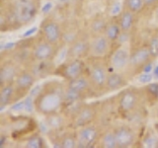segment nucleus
Masks as SVG:
<instances>
[{"mask_svg": "<svg viewBox=\"0 0 158 148\" xmlns=\"http://www.w3.org/2000/svg\"><path fill=\"white\" fill-rule=\"evenodd\" d=\"M48 122L52 127H56H56H58L59 125H61L62 120H61V117H58V116H52V117H48Z\"/></svg>", "mask_w": 158, "mask_h": 148, "instance_id": "393cba45", "label": "nucleus"}, {"mask_svg": "<svg viewBox=\"0 0 158 148\" xmlns=\"http://www.w3.org/2000/svg\"><path fill=\"white\" fill-rule=\"evenodd\" d=\"M79 97V92L77 91H74V90H71V89H69L66 93V99L69 101H74L78 99Z\"/></svg>", "mask_w": 158, "mask_h": 148, "instance_id": "c756f323", "label": "nucleus"}, {"mask_svg": "<svg viewBox=\"0 0 158 148\" xmlns=\"http://www.w3.org/2000/svg\"><path fill=\"white\" fill-rule=\"evenodd\" d=\"M16 83L20 88H27V87H30L34 83V78L31 74L23 73L17 78Z\"/></svg>", "mask_w": 158, "mask_h": 148, "instance_id": "2eb2a0df", "label": "nucleus"}, {"mask_svg": "<svg viewBox=\"0 0 158 148\" xmlns=\"http://www.w3.org/2000/svg\"><path fill=\"white\" fill-rule=\"evenodd\" d=\"M121 3L120 2H116L115 4L113 5V7L111 9V15L112 16H116V15H118V13L121 12Z\"/></svg>", "mask_w": 158, "mask_h": 148, "instance_id": "473e14b6", "label": "nucleus"}, {"mask_svg": "<svg viewBox=\"0 0 158 148\" xmlns=\"http://www.w3.org/2000/svg\"><path fill=\"white\" fill-rule=\"evenodd\" d=\"M104 27H105V23H104L103 21H101V20H96V21L92 24L91 28L94 32L98 33V32H101Z\"/></svg>", "mask_w": 158, "mask_h": 148, "instance_id": "cd10ccee", "label": "nucleus"}, {"mask_svg": "<svg viewBox=\"0 0 158 148\" xmlns=\"http://www.w3.org/2000/svg\"><path fill=\"white\" fill-rule=\"evenodd\" d=\"M123 84V79L118 74H112L107 78V86L110 89H117Z\"/></svg>", "mask_w": 158, "mask_h": 148, "instance_id": "a211bd4d", "label": "nucleus"}, {"mask_svg": "<svg viewBox=\"0 0 158 148\" xmlns=\"http://www.w3.org/2000/svg\"><path fill=\"white\" fill-rule=\"evenodd\" d=\"M154 73L156 74V75L158 76V66L156 67V69H155V70H154Z\"/></svg>", "mask_w": 158, "mask_h": 148, "instance_id": "c03bdc74", "label": "nucleus"}, {"mask_svg": "<svg viewBox=\"0 0 158 148\" xmlns=\"http://www.w3.org/2000/svg\"><path fill=\"white\" fill-rule=\"evenodd\" d=\"M62 146L65 148H73L75 147V141L71 137H66L65 139L62 141Z\"/></svg>", "mask_w": 158, "mask_h": 148, "instance_id": "7c9ffc66", "label": "nucleus"}, {"mask_svg": "<svg viewBox=\"0 0 158 148\" xmlns=\"http://www.w3.org/2000/svg\"><path fill=\"white\" fill-rule=\"evenodd\" d=\"M92 117H93V111L89 108H85L84 110L81 111L80 115H79V117H78L77 125H84V123L90 121L92 120Z\"/></svg>", "mask_w": 158, "mask_h": 148, "instance_id": "f3484780", "label": "nucleus"}, {"mask_svg": "<svg viewBox=\"0 0 158 148\" xmlns=\"http://www.w3.org/2000/svg\"><path fill=\"white\" fill-rule=\"evenodd\" d=\"M157 117H158V109H157Z\"/></svg>", "mask_w": 158, "mask_h": 148, "instance_id": "49530a36", "label": "nucleus"}, {"mask_svg": "<svg viewBox=\"0 0 158 148\" xmlns=\"http://www.w3.org/2000/svg\"><path fill=\"white\" fill-rule=\"evenodd\" d=\"M128 59L131 58L128 57V53L127 51V49L120 48L114 53V56L112 57V64L116 69H123L127 64Z\"/></svg>", "mask_w": 158, "mask_h": 148, "instance_id": "39448f33", "label": "nucleus"}, {"mask_svg": "<svg viewBox=\"0 0 158 148\" xmlns=\"http://www.w3.org/2000/svg\"><path fill=\"white\" fill-rule=\"evenodd\" d=\"M147 89H148V91H149L153 96H155L156 98H158V83L150 84Z\"/></svg>", "mask_w": 158, "mask_h": 148, "instance_id": "2f4dec72", "label": "nucleus"}, {"mask_svg": "<svg viewBox=\"0 0 158 148\" xmlns=\"http://www.w3.org/2000/svg\"><path fill=\"white\" fill-rule=\"evenodd\" d=\"M14 47H15V43H14L13 42H9V43H5L2 47L6 49V51H10V49H12Z\"/></svg>", "mask_w": 158, "mask_h": 148, "instance_id": "ea45409f", "label": "nucleus"}, {"mask_svg": "<svg viewBox=\"0 0 158 148\" xmlns=\"http://www.w3.org/2000/svg\"><path fill=\"white\" fill-rule=\"evenodd\" d=\"M91 52L94 56H104L108 52L109 43L105 37H96L91 43Z\"/></svg>", "mask_w": 158, "mask_h": 148, "instance_id": "7ed1b4c3", "label": "nucleus"}, {"mask_svg": "<svg viewBox=\"0 0 158 148\" xmlns=\"http://www.w3.org/2000/svg\"><path fill=\"white\" fill-rule=\"evenodd\" d=\"M138 79H139V82L141 83H148L152 80V76H151V74L145 73V74H141Z\"/></svg>", "mask_w": 158, "mask_h": 148, "instance_id": "72a5a7b5", "label": "nucleus"}, {"mask_svg": "<svg viewBox=\"0 0 158 148\" xmlns=\"http://www.w3.org/2000/svg\"><path fill=\"white\" fill-rule=\"evenodd\" d=\"M96 136H97V132L93 127L84 128L79 133V142H80V144L82 146H88L91 143H93Z\"/></svg>", "mask_w": 158, "mask_h": 148, "instance_id": "6e6552de", "label": "nucleus"}, {"mask_svg": "<svg viewBox=\"0 0 158 148\" xmlns=\"http://www.w3.org/2000/svg\"><path fill=\"white\" fill-rule=\"evenodd\" d=\"M143 3H144L143 0H127V6L132 12L139 11L143 6Z\"/></svg>", "mask_w": 158, "mask_h": 148, "instance_id": "5701e85b", "label": "nucleus"}, {"mask_svg": "<svg viewBox=\"0 0 158 148\" xmlns=\"http://www.w3.org/2000/svg\"><path fill=\"white\" fill-rule=\"evenodd\" d=\"M82 71V64L79 60H75L73 61L71 64H69L67 66L66 70H65V74L68 78L70 79H75L77 77H79L80 73Z\"/></svg>", "mask_w": 158, "mask_h": 148, "instance_id": "f8f14e48", "label": "nucleus"}, {"mask_svg": "<svg viewBox=\"0 0 158 148\" xmlns=\"http://www.w3.org/2000/svg\"><path fill=\"white\" fill-rule=\"evenodd\" d=\"M15 75H16V68L13 65H5L1 68V71H0V79L3 83L11 81Z\"/></svg>", "mask_w": 158, "mask_h": 148, "instance_id": "ddd939ff", "label": "nucleus"}, {"mask_svg": "<svg viewBox=\"0 0 158 148\" xmlns=\"http://www.w3.org/2000/svg\"><path fill=\"white\" fill-rule=\"evenodd\" d=\"M52 8V2H48V3H46L44 5V7L42 8V11H43V13H48V12L51 11Z\"/></svg>", "mask_w": 158, "mask_h": 148, "instance_id": "e433bc0d", "label": "nucleus"}, {"mask_svg": "<svg viewBox=\"0 0 158 148\" xmlns=\"http://www.w3.org/2000/svg\"><path fill=\"white\" fill-rule=\"evenodd\" d=\"M12 94H13L12 86H6L2 89L1 94H0V103H1L2 107H4L9 102V100L12 97Z\"/></svg>", "mask_w": 158, "mask_h": 148, "instance_id": "6ab92c4d", "label": "nucleus"}, {"mask_svg": "<svg viewBox=\"0 0 158 148\" xmlns=\"http://www.w3.org/2000/svg\"><path fill=\"white\" fill-rule=\"evenodd\" d=\"M37 30H38V28H37V27H33L32 29L28 30L27 32H25L23 36H24V37H30V36H32V35H34L35 33L37 32Z\"/></svg>", "mask_w": 158, "mask_h": 148, "instance_id": "4c0bfd02", "label": "nucleus"}, {"mask_svg": "<svg viewBox=\"0 0 158 148\" xmlns=\"http://www.w3.org/2000/svg\"><path fill=\"white\" fill-rule=\"evenodd\" d=\"M116 140L117 144L120 147H127L131 145L133 141V135L132 133L127 130V128H121L116 132Z\"/></svg>", "mask_w": 158, "mask_h": 148, "instance_id": "423d86ee", "label": "nucleus"}, {"mask_svg": "<svg viewBox=\"0 0 158 148\" xmlns=\"http://www.w3.org/2000/svg\"><path fill=\"white\" fill-rule=\"evenodd\" d=\"M152 70V64H147V65L143 68V72L144 73H149Z\"/></svg>", "mask_w": 158, "mask_h": 148, "instance_id": "a19ab883", "label": "nucleus"}, {"mask_svg": "<svg viewBox=\"0 0 158 148\" xmlns=\"http://www.w3.org/2000/svg\"><path fill=\"white\" fill-rule=\"evenodd\" d=\"M149 51L152 56H158V37L153 38L150 41Z\"/></svg>", "mask_w": 158, "mask_h": 148, "instance_id": "b1692460", "label": "nucleus"}, {"mask_svg": "<svg viewBox=\"0 0 158 148\" xmlns=\"http://www.w3.org/2000/svg\"><path fill=\"white\" fill-rule=\"evenodd\" d=\"M132 22H133L132 14L131 12H125L121 20V29L123 32L128 31L132 26Z\"/></svg>", "mask_w": 158, "mask_h": 148, "instance_id": "dca6fc26", "label": "nucleus"}, {"mask_svg": "<svg viewBox=\"0 0 158 148\" xmlns=\"http://www.w3.org/2000/svg\"><path fill=\"white\" fill-rule=\"evenodd\" d=\"M87 87H88V81L85 78L82 77H77L75 79H72V81L69 84V89L77 91L79 93L87 89Z\"/></svg>", "mask_w": 158, "mask_h": 148, "instance_id": "4468645a", "label": "nucleus"}, {"mask_svg": "<svg viewBox=\"0 0 158 148\" xmlns=\"http://www.w3.org/2000/svg\"><path fill=\"white\" fill-rule=\"evenodd\" d=\"M86 43L83 42V41H79V42H76L72 46V48H71V52L74 56H79L83 54L86 51Z\"/></svg>", "mask_w": 158, "mask_h": 148, "instance_id": "412c9836", "label": "nucleus"}, {"mask_svg": "<svg viewBox=\"0 0 158 148\" xmlns=\"http://www.w3.org/2000/svg\"><path fill=\"white\" fill-rule=\"evenodd\" d=\"M4 141H5V137H4V136H2V137H1V141H0V146H3Z\"/></svg>", "mask_w": 158, "mask_h": 148, "instance_id": "37998d69", "label": "nucleus"}, {"mask_svg": "<svg viewBox=\"0 0 158 148\" xmlns=\"http://www.w3.org/2000/svg\"><path fill=\"white\" fill-rule=\"evenodd\" d=\"M52 54V47L49 43H40L36 47L34 51V56L39 60H44L48 59V57H51Z\"/></svg>", "mask_w": 158, "mask_h": 148, "instance_id": "0eeeda50", "label": "nucleus"}, {"mask_svg": "<svg viewBox=\"0 0 158 148\" xmlns=\"http://www.w3.org/2000/svg\"><path fill=\"white\" fill-rule=\"evenodd\" d=\"M15 17L21 23H27L36 14V7L33 0H15L14 2Z\"/></svg>", "mask_w": 158, "mask_h": 148, "instance_id": "f257e3e1", "label": "nucleus"}, {"mask_svg": "<svg viewBox=\"0 0 158 148\" xmlns=\"http://www.w3.org/2000/svg\"><path fill=\"white\" fill-rule=\"evenodd\" d=\"M91 77H92L93 82L95 84H97V85H99V86H102L105 83H107V78H108L107 77V73L101 67H95V68H94L92 70V73H91Z\"/></svg>", "mask_w": 158, "mask_h": 148, "instance_id": "9b49d317", "label": "nucleus"}, {"mask_svg": "<svg viewBox=\"0 0 158 148\" xmlns=\"http://www.w3.org/2000/svg\"><path fill=\"white\" fill-rule=\"evenodd\" d=\"M145 144L148 147H154L155 146V139H154V138H152V137L148 138L147 141L145 142Z\"/></svg>", "mask_w": 158, "mask_h": 148, "instance_id": "58836bf2", "label": "nucleus"}, {"mask_svg": "<svg viewBox=\"0 0 158 148\" xmlns=\"http://www.w3.org/2000/svg\"><path fill=\"white\" fill-rule=\"evenodd\" d=\"M103 146L106 148H114L117 147V140H116V135L113 133H107L103 138Z\"/></svg>", "mask_w": 158, "mask_h": 148, "instance_id": "4be33fe9", "label": "nucleus"}, {"mask_svg": "<svg viewBox=\"0 0 158 148\" xmlns=\"http://www.w3.org/2000/svg\"><path fill=\"white\" fill-rule=\"evenodd\" d=\"M143 1H144V3H145V4L149 5V4H152V3H154L155 1H157V0H143Z\"/></svg>", "mask_w": 158, "mask_h": 148, "instance_id": "79ce46f5", "label": "nucleus"}, {"mask_svg": "<svg viewBox=\"0 0 158 148\" xmlns=\"http://www.w3.org/2000/svg\"><path fill=\"white\" fill-rule=\"evenodd\" d=\"M42 146V142H41V139H40L39 137H33L31 138L26 144V147L28 148H40Z\"/></svg>", "mask_w": 158, "mask_h": 148, "instance_id": "a878e982", "label": "nucleus"}, {"mask_svg": "<svg viewBox=\"0 0 158 148\" xmlns=\"http://www.w3.org/2000/svg\"><path fill=\"white\" fill-rule=\"evenodd\" d=\"M136 104V96L131 92H127L123 95L121 99L120 106L123 111L128 112L135 108Z\"/></svg>", "mask_w": 158, "mask_h": 148, "instance_id": "9d476101", "label": "nucleus"}, {"mask_svg": "<svg viewBox=\"0 0 158 148\" xmlns=\"http://www.w3.org/2000/svg\"><path fill=\"white\" fill-rule=\"evenodd\" d=\"M44 35L49 43H57L60 38V30L56 23L48 22L44 26Z\"/></svg>", "mask_w": 158, "mask_h": 148, "instance_id": "20e7f679", "label": "nucleus"}, {"mask_svg": "<svg viewBox=\"0 0 158 148\" xmlns=\"http://www.w3.org/2000/svg\"><path fill=\"white\" fill-rule=\"evenodd\" d=\"M156 15H157V16H158V8L156 9Z\"/></svg>", "mask_w": 158, "mask_h": 148, "instance_id": "a18cd8bd", "label": "nucleus"}, {"mask_svg": "<svg viewBox=\"0 0 158 148\" xmlns=\"http://www.w3.org/2000/svg\"><path fill=\"white\" fill-rule=\"evenodd\" d=\"M67 52H68V51H67V47H62L60 51H59V52H58V54H57V57H56V63H61L64 59L66 58V56H67Z\"/></svg>", "mask_w": 158, "mask_h": 148, "instance_id": "bb28decb", "label": "nucleus"}, {"mask_svg": "<svg viewBox=\"0 0 158 148\" xmlns=\"http://www.w3.org/2000/svg\"><path fill=\"white\" fill-rule=\"evenodd\" d=\"M24 106H25L24 110L27 113H32L34 111V106H33V103H32V97H28L26 100L24 101Z\"/></svg>", "mask_w": 158, "mask_h": 148, "instance_id": "c85d7f7f", "label": "nucleus"}, {"mask_svg": "<svg viewBox=\"0 0 158 148\" xmlns=\"http://www.w3.org/2000/svg\"><path fill=\"white\" fill-rule=\"evenodd\" d=\"M59 104H60V98L57 94L54 93H49L44 95L41 101H40V108L41 110L44 113H49L56 110V108H58Z\"/></svg>", "mask_w": 158, "mask_h": 148, "instance_id": "f03ea898", "label": "nucleus"}, {"mask_svg": "<svg viewBox=\"0 0 158 148\" xmlns=\"http://www.w3.org/2000/svg\"><path fill=\"white\" fill-rule=\"evenodd\" d=\"M120 36V27L116 24L110 25L107 29H106V37L111 39V41H114L118 38Z\"/></svg>", "mask_w": 158, "mask_h": 148, "instance_id": "aec40b11", "label": "nucleus"}, {"mask_svg": "<svg viewBox=\"0 0 158 148\" xmlns=\"http://www.w3.org/2000/svg\"><path fill=\"white\" fill-rule=\"evenodd\" d=\"M25 109V106H24V102H19V103H16L14 106H12L11 110L13 112H21L22 110Z\"/></svg>", "mask_w": 158, "mask_h": 148, "instance_id": "f704fd0d", "label": "nucleus"}, {"mask_svg": "<svg viewBox=\"0 0 158 148\" xmlns=\"http://www.w3.org/2000/svg\"><path fill=\"white\" fill-rule=\"evenodd\" d=\"M40 92H41V86L38 85L36 87L32 88V90L30 91V96H31L32 98H35V97H37L39 95Z\"/></svg>", "mask_w": 158, "mask_h": 148, "instance_id": "c9c22d12", "label": "nucleus"}, {"mask_svg": "<svg viewBox=\"0 0 158 148\" xmlns=\"http://www.w3.org/2000/svg\"><path fill=\"white\" fill-rule=\"evenodd\" d=\"M151 56L149 48H140L138 51L132 54V56L131 57V63L132 65H140L141 63L145 62L148 60V58Z\"/></svg>", "mask_w": 158, "mask_h": 148, "instance_id": "1a4fd4ad", "label": "nucleus"}]
</instances>
